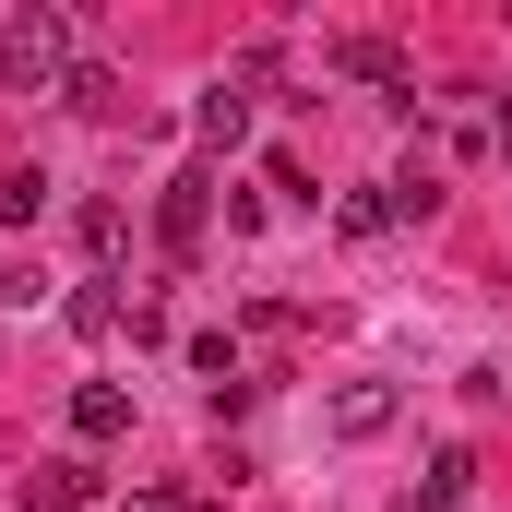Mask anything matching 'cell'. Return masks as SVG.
Wrapping results in <instances>:
<instances>
[{"mask_svg": "<svg viewBox=\"0 0 512 512\" xmlns=\"http://www.w3.org/2000/svg\"><path fill=\"white\" fill-rule=\"evenodd\" d=\"M191 131H203V143H215V155H227V143H239V131H251V96H239V84H215V96H203V108H191Z\"/></svg>", "mask_w": 512, "mask_h": 512, "instance_id": "cell-8", "label": "cell"}, {"mask_svg": "<svg viewBox=\"0 0 512 512\" xmlns=\"http://www.w3.org/2000/svg\"><path fill=\"white\" fill-rule=\"evenodd\" d=\"M334 72H346V84H382V108H417V72H405V48H393V36H346V48H334Z\"/></svg>", "mask_w": 512, "mask_h": 512, "instance_id": "cell-3", "label": "cell"}, {"mask_svg": "<svg viewBox=\"0 0 512 512\" xmlns=\"http://www.w3.org/2000/svg\"><path fill=\"white\" fill-rule=\"evenodd\" d=\"M72 429H84V441H131V393L120 382H84L72 393Z\"/></svg>", "mask_w": 512, "mask_h": 512, "instance_id": "cell-6", "label": "cell"}, {"mask_svg": "<svg viewBox=\"0 0 512 512\" xmlns=\"http://www.w3.org/2000/svg\"><path fill=\"white\" fill-rule=\"evenodd\" d=\"M60 96H72V108H96V120H108V108H120V72H96V60H84V72H72V84H60Z\"/></svg>", "mask_w": 512, "mask_h": 512, "instance_id": "cell-11", "label": "cell"}, {"mask_svg": "<svg viewBox=\"0 0 512 512\" xmlns=\"http://www.w3.org/2000/svg\"><path fill=\"white\" fill-rule=\"evenodd\" d=\"M334 227H346V239H382V227H393V179H382V191H346Z\"/></svg>", "mask_w": 512, "mask_h": 512, "instance_id": "cell-9", "label": "cell"}, {"mask_svg": "<svg viewBox=\"0 0 512 512\" xmlns=\"http://www.w3.org/2000/svg\"><path fill=\"white\" fill-rule=\"evenodd\" d=\"M131 512H215V501H203V489H143Z\"/></svg>", "mask_w": 512, "mask_h": 512, "instance_id": "cell-12", "label": "cell"}, {"mask_svg": "<svg viewBox=\"0 0 512 512\" xmlns=\"http://www.w3.org/2000/svg\"><path fill=\"white\" fill-rule=\"evenodd\" d=\"M96 489H108V477H96L84 453H48V465L24 477V501H36V512H96Z\"/></svg>", "mask_w": 512, "mask_h": 512, "instance_id": "cell-4", "label": "cell"}, {"mask_svg": "<svg viewBox=\"0 0 512 512\" xmlns=\"http://www.w3.org/2000/svg\"><path fill=\"white\" fill-rule=\"evenodd\" d=\"M36 203H48V179H36V167H0V227H24Z\"/></svg>", "mask_w": 512, "mask_h": 512, "instance_id": "cell-10", "label": "cell"}, {"mask_svg": "<svg viewBox=\"0 0 512 512\" xmlns=\"http://www.w3.org/2000/svg\"><path fill=\"white\" fill-rule=\"evenodd\" d=\"M393 429V382H346L334 393V441H382Z\"/></svg>", "mask_w": 512, "mask_h": 512, "instance_id": "cell-5", "label": "cell"}, {"mask_svg": "<svg viewBox=\"0 0 512 512\" xmlns=\"http://www.w3.org/2000/svg\"><path fill=\"white\" fill-rule=\"evenodd\" d=\"M465 489H477V453H465V441L429 453V489H417V501H429V512H465Z\"/></svg>", "mask_w": 512, "mask_h": 512, "instance_id": "cell-7", "label": "cell"}, {"mask_svg": "<svg viewBox=\"0 0 512 512\" xmlns=\"http://www.w3.org/2000/svg\"><path fill=\"white\" fill-rule=\"evenodd\" d=\"M0 84H12V96H60V84H72V72H60V12H48V0H24V12L0 24Z\"/></svg>", "mask_w": 512, "mask_h": 512, "instance_id": "cell-1", "label": "cell"}, {"mask_svg": "<svg viewBox=\"0 0 512 512\" xmlns=\"http://www.w3.org/2000/svg\"><path fill=\"white\" fill-rule=\"evenodd\" d=\"M203 215H215V179H203V167H179V179L155 191V239L191 262V251H203Z\"/></svg>", "mask_w": 512, "mask_h": 512, "instance_id": "cell-2", "label": "cell"}]
</instances>
